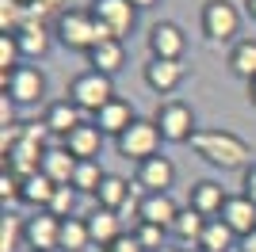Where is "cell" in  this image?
<instances>
[{
  "instance_id": "ba28073f",
  "label": "cell",
  "mask_w": 256,
  "mask_h": 252,
  "mask_svg": "<svg viewBox=\"0 0 256 252\" xmlns=\"http://www.w3.org/2000/svg\"><path fill=\"white\" fill-rule=\"evenodd\" d=\"M88 8H92L100 27L118 42H126V34L134 31V23H138V8H134L130 0H92Z\"/></svg>"
},
{
  "instance_id": "ac0fdd59",
  "label": "cell",
  "mask_w": 256,
  "mask_h": 252,
  "mask_svg": "<svg viewBox=\"0 0 256 252\" xmlns=\"http://www.w3.org/2000/svg\"><path fill=\"white\" fill-rule=\"evenodd\" d=\"M88 233H92V248H111L126 230H122V218H118L115 210L96 206L88 214Z\"/></svg>"
},
{
  "instance_id": "7c38bea8",
  "label": "cell",
  "mask_w": 256,
  "mask_h": 252,
  "mask_svg": "<svg viewBox=\"0 0 256 252\" xmlns=\"http://www.w3.org/2000/svg\"><path fill=\"white\" fill-rule=\"evenodd\" d=\"M142 80H146L150 92L172 96L184 80H188V65H184V62H157V58H150V65L142 69Z\"/></svg>"
},
{
  "instance_id": "44dd1931",
  "label": "cell",
  "mask_w": 256,
  "mask_h": 252,
  "mask_svg": "<svg viewBox=\"0 0 256 252\" xmlns=\"http://www.w3.org/2000/svg\"><path fill=\"white\" fill-rule=\"evenodd\" d=\"M222 222L245 241L248 233L256 230V202L245 199V195H230V202H226V210H222Z\"/></svg>"
},
{
  "instance_id": "7402d4cb",
  "label": "cell",
  "mask_w": 256,
  "mask_h": 252,
  "mask_svg": "<svg viewBox=\"0 0 256 252\" xmlns=\"http://www.w3.org/2000/svg\"><path fill=\"white\" fill-rule=\"evenodd\" d=\"M180 210L184 206H176L172 195H146L138 222H150V226H160V230H172V222L180 218Z\"/></svg>"
},
{
  "instance_id": "d4e9b609",
  "label": "cell",
  "mask_w": 256,
  "mask_h": 252,
  "mask_svg": "<svg viewBox=\"0 0 256 252\" xmlns=\"http://www.w3.org/2000/svg\"><path fill=\"white\" fill-rule=\"evenodd\" d=\"M58 252H92L88 218H65L62 222V241H58Z\"/></svg>"
},
{
  "instance_id": "ee69618b",
  "label": "cell",
  "mask_w": 256,
  "mask_h": 252,
  "mask_svg": "<svg viewBox=\"0 0 256 252\" xmlns=\"http://www.w3.org/2000/svg\"><path fill=\"white\" fill-rule=\"evenodd\" d=\"M92 252H107V248H92Z\"/></svg>"
},
{
  "instance_id": "f35d334b",
  "label": "cell",
  "mask_w": 256,
  "mask_h": 252,
  "mask_svg": "<svg viewBox=\"0 0 256 252\" xmlns=\"http://www.w3.org/2000/svg\"><path fill=\"white\" fill-rule=\"evenodd\" d=\"M241 252H256V230H252V233H248L245 241H241Z\"/></svg>"
},
{
  "instance_id": "d6986e66",
  "label": "cell",
  "mask_w": 256,
  "mask_h": 252,
  "mask_svg": "<svg viewBox=\"0 0 256 252\" xmlns=\"http://www.w3.org/2000/svg\"><path fill=\"white\" fill-rule=\"evenodd\" d=\"M88 65H92L96 73H104V76L122 73V65H126V42H118V38L96 42V46H92V54H88Z\"/></svg>"
},
{
  "instance_id": "836d02e7",
  "label": "cell",
  "mask_w": 256,
  "mask_h": 252,
  "mask_svg": "<svg viewBox=\"0 0 256 252\" xmlns=\"http://www.w3.org/2000/svg\"><path fill=\"white\" fill-rule=\"evenodd\" d=\"M27 12L38 23H58L69 8H65V0H27Z\"/></svg>"
},
{
  "instance_id": "b9f144b4",
  "label": "cell",
  "mask_w": 256,
  "mask_h": 252,
  "mask_svg": "<svg viewBox=\"0 0 256 252\" xmlns=\"http://www.w3.org/2000/svg\"><path fill=\"white\" fill-rule=\"evenodd\" d=\"M248 104L256 107V80H248Z\"/></svg>"
},
{
  "instance_id": "d590c367",
  "label": "cell",
  "mask_w": 256,
  "mask_h": 252,
  "mask_svg": "<svg viewBox=\"0 0 256 252\" xmlns=\"http://www.w3.org/2000/svg\"><path fill=\"white\" fill-rule=\"evenodd\" d=\"M0 126H4V130H16V104H12L8 96H0Z\"/></svg>"
},
{
  "instance_id": "4316f807",
  "label": "cell",
  "mask_w": 256,
  "mask_h": 252,
  "mask_svg": "<svg viewBox=\"0 0 256 252\" xmlns=\"http://www.w3.org/2000/svg\"><path fill=\"white\" fill-rule=\"evenodd\" d=\"M203 230H206V218L203 214H195L192 206H184L180 210V218L172 222V237H176V241L180 244H195V248H199V241H203Z\"/></svg>"
},
{
  "instance_id": "e575fe53",
  "label": "cell",
  "mask_w": 256,
  "mask_h": 252,
  "mask_svg": "<svg viewBox=\"0 0 256 252\" xmlns=\"http://www.w3.org/2000/svg\"><path fill=\"white\" fill-rule=\"evenodd\" d=\"M0 199L4 202H20V176H12L8 168L0 172Z\"/></svg>"
},
{
  "instance_id": "2e32d148",
  "label": "cell",
  "mask_w": 256,
  "mask_h": 252,
  "mask_svg": "<svg viewBox=\"0 0 256 252\" xmlns=\"http://www.w3.org/2000/svg\"><path fill=\"white\" fill-rule=\"evenodd\" d=\"M42 122H46V130H50L54 138H62V142H65V138L73 134L80 122H88V115L73 104V100H69V96H65V100H54V104H46Z\"/></svg>"
},
{
  "instance_id": "277c9868",
  "label": "cell",
  "mask_w": 256,
  "mask_h": 252,
  "mask_svg": "<svg viewBox=\"0 0 256 252\" xmlns=\"http://www.w3.org/2000/svg\"><path fill=\"white\" fill-rule=\"evenodd\" d=\"M4 80V96H8L16 107H34V104H46V96H50V80L38 65H27L23 62L20 69H12V73H0Z\"/></svg>"
},
{
  "instance_id": "9a60e30c",
  "label": "cell",
  "mask_w": 256,
  "mask_h": 252,
  "mask_svg": "<svg viewBox=\"0 0 256 252\" xmlns=\"http://www.w3.org/2000/svg\"><path fill=\"white\" fill-rule=\"evenodd\" d=\"M92 122L104 130V138H115V142H118V138L126 134L130 126L138 122V111H134V104H130V100L115 96V100H111V104H107L100 115H92Z\"/></svg>"
},
{
  "instance_id": "7bdbcfd3",
  "label": "cell",
  "mask_w": 256,
  "mask_h": 252,
  "mask_svg": "<svg viewBox=\"0 0 256 252\" xmlns=\"http://www.w3.org/2000/svg\"><path fill=\"white\" fill-rule=\"evenodd\" d=\"M160 252H188V248H180V244H164Z\"/></svg>"
},
{
  "instance_id": "83f0119b",
  "label": "cell",
  "mask_w": 256,
  "mask_h": 252,
  "mask_svg": "<svg viewBox=\"0 0 256 252\" xmlns=\"http://www.w3.org/2000/svg\"><path fill=\"white\" fill-rule=\"evenodd\" d=\"M230 73L241 76V80H256V38H241L230 50Z\"/></svg>"
},
{
  "instance_id": "8d00e7d4",
  "label": "cell",
  "mask_w": 256,
  "mask_h": 252,
  "mask_svg": "<svg viewBox=\"0 0 256 252\" xmlns=\"http://www.w3.org/2000/svg\"><path fill=\"white\" fill-rule=\"evenodd\" d=\"M241 195L256 202V160H252V164L245 168V172H241Z\"/></svg>"
},
{
  "instance_id": "8992f818",
  "label": "cell",
  "mask_w": 256,
  "mask_h": 252,
  "mask_svg": "<svg viewBox=\"0 0 256 252\" xmlns=\"http://www.w3.org/2000/svg\"><path fill=\"white\" fill-rule=\"evenodd\" d=\"M153 122L160 126V138H164L168 146H192L195 130H199L192 104H184V100H164V104L157 107Z\"/></svg>"
},
{
  "instance_id": "4fadbf2b",
  "label": "cell",
  "mask_w": 256,
  "mask_h": 252,
  "mask_svg": "<svg viewBox=\"0 0 256 252\" xmlns=\"http://www.w3.org/2000/svg\"><path fill=\"white\" fill-rule=\"evenodd\" d=\"M16 42H20V54L23 62H42L46 54L54 50V23H38V20H27L23 31H16Z\"/></svg>"
},
{
  "instance_id": "603a6c76",
  "label": "cell",
  "mask_w": 256,
  "mask_h": 252,
  "mask_svg": "<svg viewBox=\"0 0 256 252\" xmlns=\"http://www.w3.org/2000/svg\"><path fill=\"white\" fill-rule=\"evenodd\" d=\"M54 191H58V184H54L50 176H42V172L20 180V202H23V206L46 210V206H50V199H54Z\"/></svg>"
},
{
  "instance_id": "5bb4252c",
  "label": "cell",
  "mask_w": 256,
  "mask_h": 252,
  "mask_svg": "<svg viewBox=\"0 0 256 252\" xmlns=\"http://www.w3.org/2000/svg\"><path fill=\"white\" fill-rule=\"evenodd\" d=\"M226 202H230V195H226V188L218 184V180H195V184H192L188 206H192L195 214H203L206 222H210V218H222Z\"/></svg>"
},
{
  "instance_id": "30bf717a",
  "label": "cell",
  "mask_w": 256,
  "mask_h": 252,
  "mask_svg": "<svg viewBox=\"0 0 256 252\" xmlns=\"http://www.w3.org/2000/svg\"><path fill=\"white\" fill-rule=\"evenodd\" d=\"M62 241V222L46 214V210H34L31 218H23V244L31 252H58Z\"/></svg>"
},
{
  "instance_id": "1f68e13d",
  "label": "cell",
  "mask_w": 256,
  "mask_h": 252,
  "mask_svg": "<svg viewBox=\"0 0 256 252\" xmlns=\"http://www.w3.org/2000/svg\"><path fill=\"white\" fill-rule=\"evenodd\" d=\"M134 237H138V244H142L146 252H160L164 244H168V230L150 226V222H138V226H134Z\"/></svg>"
},
{
  "instance_id": "d6a6232c",
  "label": "cell",
  "mask_w": 256,
  "mask_h": 252,
  "mask_svg": "<svg viewBox=\"0 0 256 252\" xmlns=\"http://www.w3.org/2000/svg\"><path fill=\"white\" fill-rule=\"evenodd\" d=\"M23 241V218L20 214H4L0 222V252H16Z\"/></svg>"
},
{
  "instance_id": "f1b7e54d",
  "label": "cell",
  "mask_w": 256,
  "mask_h": 252,
  "mask_svg": "<svg viewBox=\"0 0 256 252\" xmlns=\"http://www.w3.org/2000/svg\"><path fill=\"white\" fill-rule=\"evenodd\" d=\"M104 180H107V172L100 168V160H80L69 188H76L80 195H92V199H96V191H100V184H104Z\"/></svg>"
},
{
  "instance_id": "3957f363",
  "label": "cell",
  "mask_w": 256,
  "mask_h": 252,
  "mask_svg": "<svg viewBox=\"0 0 256 252\" xmlns=\"http://www.w3.org/2000/svg\"><path fill=\"white\" fill-rule=\"evenodd\" d=\"M241 20L245 12L237 8L234 0H206L203 16H199V27H203L206 42L210 46H226V42H241Z\"/></svg>"
},
{
  "instance_id": "74e56055",
  "label": "cell",
  "mask_w": 256,
  "mask_h": 252,
  "mask_svg": "<svg viewBox=\"0 0 256 252\" xmlns=\"http://www.w3.org/2000/svg\"><path fill=\"white\" fill-rule=\"evenodd\" d=\"M107 252H146V248L138 244V237H134V233H122V237H118Z\"/></svg>"
},
{
  "instance_id": "ffe728a7",
  "label": "cell",
  "mask_w": 256,
  "mask_h": 252,
  "mask_svg": "<svg viewBox=\"0 0 256 252\" xmlns=\"http://www.w3.org/2000/svg\"><path fill=\"white\" fill-rule=\"evenodd\" d=\"M76 164H80V160H76L65 146H54V149H46V153H42V164H38V172H42V176H50L58 188H69V184H73Z\"/></svg>"
},
{
  "instance_id": "484cf974",
  "label": "cell",
  "mask_w": 256,
  "mask_h": 252,
  "mask_svg": "<svg viewBox=\"0 0 256 252\" xmlns=\"http://www.w3.org/2000/svg\"><path fill=\"white\" fill-rule=\"evenodd\" d=\"M130 180H122V176H111V172H107V180L104 184H100V191H96V206H104V210H122L126 206V199H130Z\"/></svg>"
},
{
  "instance_id": "6da1fadb",
  "label": "cell",
  "mask_w": 256,
  "mask_h": 252,
  "mask_svg": "<svg viewBox=\"0 0 256 252\" xmlns=\"http://www.w3.org/2000/svg\"><path fill=\"white\" fill-rule=\"evenodd\" d=\"M192 153L218 172H245L252 164L248 142L234 130H222V126H199L192 138Z\"/></svg>"
},
{
  "instance_id": "f546056e",
  "label": "cell",
  "mask_w": 256,
  "mask_h": 252,
  "mask_svg": "<svg viewBox=\"0 0 256 252\" xmlns=\"http://www.w3.org/2000/svg\"><path fill=\"white\" fill-rule=\"evenodd\" d=\"M31 20L27 0H0V34H16L23 31V23Z\"/></svg>"
},
{
  "instance_id": "e0dca14e",
  "label": "cell",
  "mask_w": 256,
  "mask_h": 252,
  "mask_svg": "<svg viewBox=\"0 0 256 252\" xmlns=\"http://www.w3.org/2000/svg\"><path fill=\"white\" fill-rule=\"evenodd\" d=\"M62 146L69 149L76 160H100V149H104V130H100L92 118H88V122H80L73 134L65 138Z\"/></svg>"
},
{
  "instance_id": "cb8c5ba5",
  "label": "cell",
  "mask_w": 256,
  "mask_h": 252,
  "mask_svg": "<svg viewBox=\"0 0 256 252\" xmlns=\"http://www.w3.org/2000/svg\"><path fill=\"white\" fill-rule=\"evenodd\" d=\"M234 248H241V237L222 218H210L203 230V241H199V252H234Z\"/></svg>"
},
{
  "instance_id": "7a4b0ae2",
  "label": "cell",
  "mask_w": 256,
  "mask_h": 252,
  "mask_svg": "<svg viewBox=\"0 0 256 252\" xmlns=\"http://www.w3.org/2000/svg\"><path fill=\"white\" fill-rule=\"evenodd\" d=\"M54 38L62 42L69 54H84V58H88V54H92V46H96V42H104V38H111V34L96 23L92 8H69L62 20L54 23Z\"/></svg>"
},
{
  "instance_id": "8fae6325",
  "label": "cell",
  "mask_w": 256,
  "mask_h": 252,
  "mask_svg": "<svg viewBox=\"0 0 256 252\" xmlns=\"http://www.w3.org/2000/svg\"><path fill=\"white\" fill-rule=\"evenodd\" d=\"M176 184V164L168 157H150L134 168V188H142L146 195H172Z\"/></svg>"
},
{
  "instance_id": "ab89813d",
  "label": "cell",
  "mask_w": 256,
  "mask_h": 252,
  "mask_svg": "<svg viewBox=\"0 0 256 252\" xmlns=\"http://www.w3.org/2000/svg\"><path fill=\"white\" fill-rule=\"evenodd\" d=\"M130 4H134L138 12H146V8H153V4H160V0H130Z\"/></svg>"
},
{
  "instance_id": "60d3db41",
  "label": "cell",
  "mask_w": 256,
  "mask_h": 252,
  "mask_svg": "<svg viewBox=\"0 0 256 252\" xmlns=\"http://www.w3.org/2000/svg\"><path fill=\"white\" fill-rule=\"evenodd\" d=\"M245 16H248V20H256V0H245Z\"/></svg>"
},
{
  "instance_id": "9c48e42d",
  "label": "cell",
  "mask_w": 256,
  "mask_h": 252,
  "mask_svg": "<svg viewBox=\"0 0 256 252\" xmlns=\"http://www.w3.org/2000/svg\"><path fill=\"white\" fill-rule=\"evenodd\" d=\"M188 54V34H184L180 23L172 20H160L150 27V58L157 62H184Z\"/></svg>"
},
{
  "instance_id": "52a82bcc",
  "label": "cell",
  "mask_w": 256,
  "mask_h": 252,
  "mask_svg": "<svg viewBox=\"0 0 256 252\" xmlns=\"http://www.w3.org/2000/svg\"><path fill=\"white\" fill-rule=\"evenodd\" d=\"M160 142H164V138H160V126L153 122V118H138V122L115 142V149H118L122 160L142 164V160H150V157H160Z\"/></svg>"
},
{
  "instance_id": "4dcf8cb0",
  "label": "cell",
  "mask_w": 256,
  "mask_h": 252,
  "mask_svg": "<svg viewBox=\"0 0 256 252\" xmlns=\"http://www.w3.org/2000/svg\"><path fill=\"white\" fill-rule=\"evenodd\" d=\"M76 199H80V191H76V188H58V191H54V199H50V206H46V214H54L58 222L76 218Z\"/></svg>"
},
{
  "instance_id": "5b68a950",
  "label": "cell",
  "mask_w": 256,
  "mask_h": 252,
  "mask_svg": "<svg viewBox=\"0 0 256 252\" xmlns=\"http://www.w3.org/2000/svg\"><path fill=\"white\" fill-rule=\"evenodd\" d=\"M69 100H73V104L92 118V115H100V111L115 100V84H111V76L88 69V73L73 76V84H69Z\"/></svg>"
}]
</instances>
